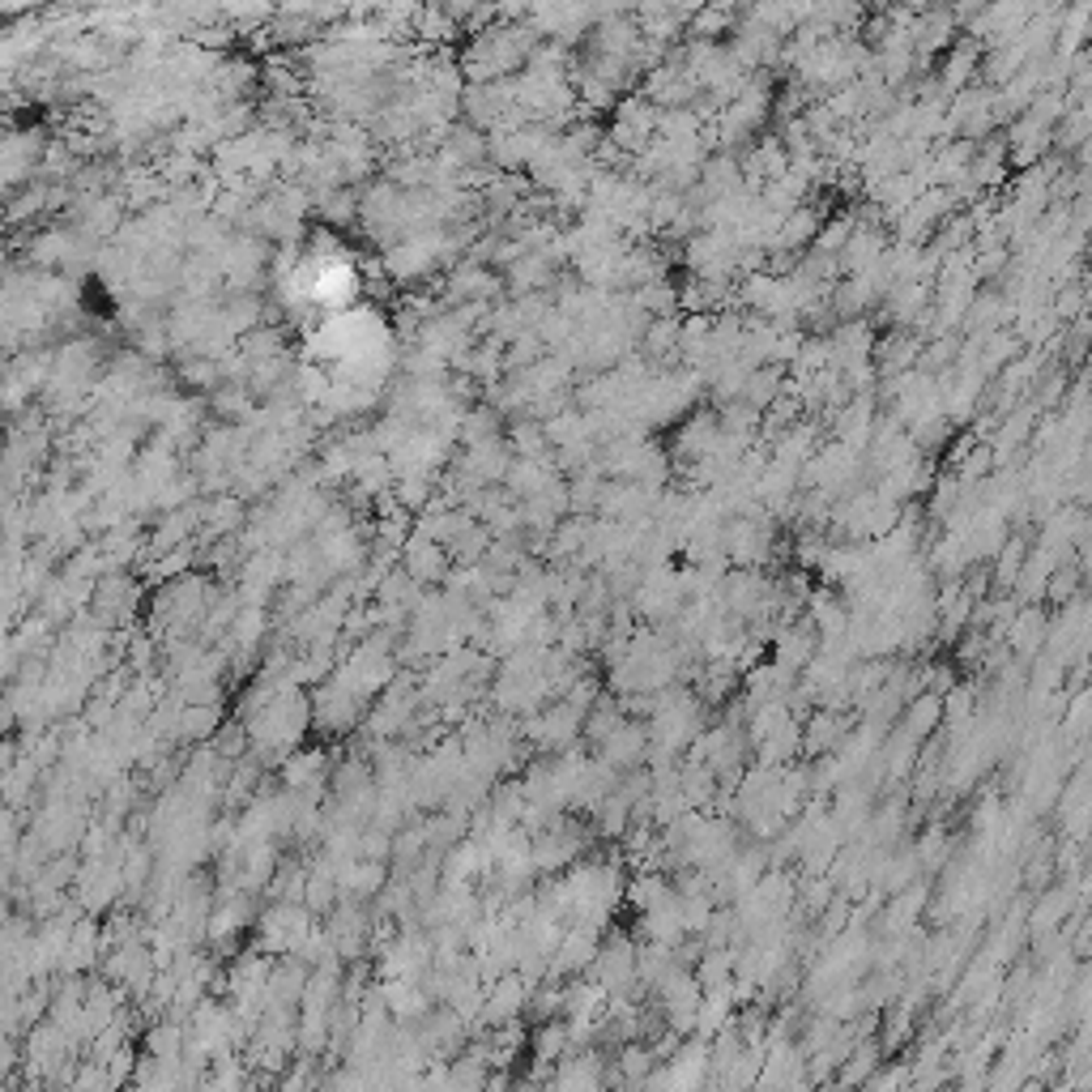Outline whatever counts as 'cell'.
Returning a JSON list of instances; mask_svg holds the SVG:
<instances>
[{"instance_id": "cell-1", "label": "cell", "mask_w": 1092, "mask_h": 1092, "mask_svg": "<svg viewBox=\"0 0 1092 1092\" xmlns=\"http://www.w3.org/2000/svg\"><path fill=\"white\" fill-rule=\"evenodd\" d=\"M1046 640V619H1041L1037 611H1024L1020 619L1011 623V645L1020 649V653H1032V649Z\"/></svg>"}]
</instances>
